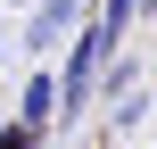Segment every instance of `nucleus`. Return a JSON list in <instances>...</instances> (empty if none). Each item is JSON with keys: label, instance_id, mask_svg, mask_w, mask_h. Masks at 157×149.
Returning a JSON list of instances; mask_svg holds the SVG:
<instances>
[{"label": "nucleus", "instance_id": "obj_1", "mask_svg": "<svg viewBox=\"0 0 157 149\" xmlns=\"http://www.w3.org/2000/svg\"><path fill=\"white\" fill-rule=\"evenodd\" d=\"M17 124L41 133V141L58 133V66H50V75H25V91H17Z\"/></svg>", "mask_w": 157, "mask_h": 149}, {"label": "nucleus", "instance_id": "obj_2", "mask_svg": "<svg viewBox=\"0 0 157 149\" xmlns=\"http://www.w3.org/2000/svg\"><path fill=\"white\" fill-rule=\"evenodd\" d=\"M132 17H141V0H99V17H91V25L116 41V58H124V33H132Z\"/></svg>", "mask_w": 157, "mask_h": 149}, {"label": "nucleus", "instance_id": "obj_3", "mask_svg": "<svg viewBox=\"0 0 157 149\" xmlns=\"http://www.w3.org/2000/svg\"><path fill=\"white\" fill-rule=\"evenodd\" d=\"M141 75H149V66H141V58L124 50V58L108 66V83H99V100H124V91H141Z\"/></svg>", "mask_w": 157, "mask_h": 149}, {"label": "nucleus", "instance_id": "obj_4", "mask_svg": "<svg viewBox=\"0 0 157 149\" xmlns=\"http://www.w3.org/2000/svg\"><path fill=\"white\" fill-rule=\"evenodd\" d=\"M141 116H149V83H141V91H124V100H116V133H132V124H141Z\"/></svg>", "mask_w": 157, "mask_h": 149}, {"label": "nucleus", "instance_id": "obj_5", "mask_svg": "<svg viewBox=\"0 0 157 149\" xmlns=\"http://www.w3.org/2000/svg\"><path fill=\"white\" fill-rule=\"evenodd\" d=\"M0 149H41V133H25V124H0Z\"/></svg>", "mask_w": 157, "mask_h": 149}, {"label": "nucleus", "instance_id": "obj_6", "mask_svg": "<svg viewBox=\"0 0 157 149\" xmlns=\"http://www.w3.org/2000/svg\"><path fill=\"white\" fill-rule=\"evenodd\" d=\"M8 8H41V0H8Z\"/></svg>", "mask_w": 157, "mask_h": 149}, {"label": "nucleus", "instance_id": "obj_7", "mask_svg": "<svg viewBox=\"0 0 157 149\" xmlns=\"http://www.w3.org/2000/svg\"><path fill=\"white\" fill-rule=\"evenodd\" d=\"M141 17H157V0H141Z\"/></svg>", "mask_w": 157, "mask_h": 149}, {"label": "nucleus", "instance_id": "obj_8", "mask_svg": "<svg viewBox=\"0 0 157 149\" xmlns=\"http://www.w3.org/2000/svg\"><path fill=\"white\" fill-rule=\"evenodd\" d=\"M0 58H8V50H0Z\"/></svg>", "mask_w": 157, "mask_h": 149}]
</instances>
